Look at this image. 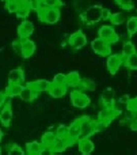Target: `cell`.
I'll return each mask as SVG.
<instances>
[{
	"label": "cell",
	"instance_id": "9c48e42d",
	"mask_svg": "<svg viewBox=\"0 0 137 155\" xmlns=\"http://www.w3.org/2000/svg\"><path fill=\"white\" fill-rule=\"evenodd\" d=\"M33 31H34V25H33V22L24 19V21L18 26L19 40H27V38L33 34Z\"/></svg>",
	"mask_w": 137,
	"mask_h": 155
},
{
	"label": "cell",
	"instance_id": "5b68a950",
	"mask_svg": "<svg viewBox=\"0 0 137 155\" xmlns=\"http://www.w3.org/2000/svg\"><path fill=\"white\" fill-rule=\"evenodd\" d=\"M124 64V57L119 53H111L107 56V60H106V67H107V71L110 75H116L118 72V70L122 67Z\"/></svg>",
	"mask_w": 137,
	"mask_h": 155
},
{
	"label": "cell",
	"instance_id": "d6a6232c",
	"mask_svg": "<svg viewBox=\"0 0 137 155\" xmlns=\"http://www.w3.org/2000/svg\"><path fill=\"white\" fill-rule=\"evenodd\" d=\"M7 153H8V155H26V153L16 144H8Z\"/></svg>",
	"mask_w": 137,
	"mask_h": 155
},
{
	"label": "cell",
	"instance_id": "d590c367",
	"mask_svg": "<svg viewBox=\"0 0 137 155\" xmlns=\"http://www.w3.org/2000/svg\"><path fill=\"white\" fill-rule=\"evenodd\" d=\"M30 11H31V10H30L29 4L22 5V7H19V10H18V12H16V15H18V18H21V19H26L27 16H29Z\"/></svg>",
	"mask_w": 137,
	"mask_h": 155
},
{
	"label": "cell",
	"instance_id": "1f68e13d",
	"mask_svg": "<svg viewBox=\"0 0 137 155\" xmlns=\"http://www.w3.org/2000/svg\"><path fill=\"white\" fill-rule=\"evenodd\" d=\"M116 4L119 5V8H122L124 11H130L135 7L132 0H116Z\"/></svg>",
	"mask_w": 137,
	"mask_h": 155
},
{
	"label": "cell",
	"instance_id": "d6986e66",
	"mask_svg": "<svg viewBox=\"0 0 137 155\" xmlns=\"http://www.w3.org/2000/svg\"><path fill=\"white\" fill-rule=\"evenodd\" d=\"M57 140V136L54 132H45V134L42 135V137H41V144L45 148H52V146L54 144V142Z\"/></svg>",
	"mask_w": 137,
	"mask_h": 155
},
{
	"label": "cell",
	"instance_id": "3957f363",
	"mask_svg": "<svg viewBox=\"0 0 137 155\" xmlns=\"http://www.w3.org/2000/svg\"><path fill=\"white\" fill-rule=\"evenodd\" d=\"M71 102L75 107L78 109H86V107L90 106L91 104V99L87 94H84L83 91H78V90H73L71 93Z\"/></svg>",
	"mask_w": 137,
	"mask_h": 155
},
{
	"label": "cell",
	"instance_id": "4fadbf2b",
	"mask_svg": "<svg viewBox=\"0 0 137 155\" xmlns=\"http://www.w3.org/2000/svg\"><path fill=\"white\" fill-rule=\"evenodd\" d=\"M26 86H29L34 93H42V91H49L50 88L52 83L49 80H43V79H40V80H34V82H29Z\"/></svg>",
	"mask_w": 137,
	"mask_h": 155
},
{
	"label": "cell",
	"instance_id": "ac0fdd59",
	"mask_svg": "<svg viewBox=\"0 0 137 155\" xmlns=\"http://www.w3.org/2000/svg\"><path fill=\"white\" fill-rule=\"evenodd\" d=\"M43 146L41 144V142H29L26 144V155H40L41 151H42Z\"/></svg>",
	"mask_w": 137,
	"mask_h": 155
},
{
	"label": "cell",
	"instance_id": "7402d4cb",
	"mask_svg": "<svg viewBox=\"0 0 137 155\" xmlns=\"http://www.w3.org/2000/svg\"><path fill=\"white\" fill-rule=\"evenodd\" d=\"M48 93L50 94V97H53V98H62V97L67 94V86H56V84H52Z\"/></svg>",
	"mask_w": 137,
	"mask_h": 155
},
{
	"label": "cell",
	"instance_id": "5bb4252c",
	"mask_svg": "<svg viewBox=\"0 0 137 155\" xmlns=\"http://www.w3.org/2000/svg\"><path fill=\"white\" fill-rule=\"evenodd\" d=\"M11 121H12V109H11V105L7 102L0 109V123L4 127H10Z\"/></svg>",
	"mask_w": 137,
	"mask_h": 155
},
{
	"label": "cell",
	"instance_id": "8fae6325",
	"mask_svg": "<svg viewBox=\"0 0 137 155\" xmlns=\"http://www.w3.org/2000/svg\"><path fill=\"white\" fill-rule=\"evenodd\" d=\"M114 101H116V93L113 88H105L100 94V104L103 107H111L114 106Z\"/></svg>",
	"mask_w": 137,
	"mask_h": 155
},
{
	"label": "cell",
	"instance_id": "2e32d148",
	"mask_svg": "<svg viewBox=\"0 0 137 155\" xmlns=\"http://www.w3.org/2000/svg\"><path fill=\"white\" fill-rule=\"evenodd\" d=\"M24 79V72L22 68H15V70H11L8 74V83H12V84H22Z\"/></svg>",
	"mask_w": 137,
	"mask_h": 155
},
{
	"label": "cell",
	"instance_id": "30bf717a",
	"mask_svg": "<svg viewBox=\"0 0 137 155\" xmlns=\"http://www.w3.org/2000/svg\"><path fill=\"white\" fill-rule=\"evenodd\" d=\"M79 139H80V118L68 125V140L71 142V144Z\"/></svg>",
	"mask_w": 137,
	"mask_h": 155
},
{
	"label": "cell",
	"instance_id": "b9f144b4",
	"mask_svg": "<svg viewBox=\"0 0 137 155\" xmlns=\"http://www.w3.org/2000/svg\"><path fill=\"white\" fill-rule=\"evenodd\" d=\"M40 155H54V153L50 150V148H45V147H43Z\"/></svg>",
	"mask_w": 137,
	"mask_h": 155
},
{
	"label": "cell",
	"instance_id": "8d00e7d4",
	"mask_svg": "<svg viewBox=\"0 0 137 155\" xmlns=\"http://www.w3.org/2000/svg\"><path fill=\"white\" fill-rule=\"evenodd\" d=\"M126 107H128V112H132V113H137V97H135V98L128 101L126 104Z\"/></svg>",
	"mask_w": 137,
	"mask_h": 155
},
{
	"label": "cell",
	"instance_id": "4dcf8cb0",
	"mask_svg": "<svg viewBox=\"0 0 137 155\" xmlns=\"http://www.w3.org/2000/svg\"><path fill=\"white\" fill-rule=\"evenodd\" d=\"M80 88L83 91H94L95 90V83L94 80L91 79H81V83H80Z\"/></svg>",
	"mask_w": 137,
	"mask_h": 155
},
{
	"label": "cell",
	"instance_id": "52a82bcc",
	"mask_svg": "<svg viewBox=\"0 0 137 155\" xmlns=\"http://www.w3.org/2000/svg\"><path fill=\"white\" fill-rule=\"evenodd\" d=\"M119 113H121V112H119L117 107H114V106H111V107H103V109L99 112L98 121H100V123H102L105 127H107L109 124H110L111 121H113L114 118H116L117 116L119 114Z\"/></svg>",
	"mask_w": 137,
	"mask_h": 155
},
{
	"label": "cell",
	"instance_id": "6da1fadb",
	"mask_svg": "<svg viewBox=\"0 0 137 155\" xmlns=\"http://www.w3.org/2000/svg\"><path fill=\"white\" fill-rule=\"evenodd\" d=\"M102 10L103 7L100 5H92V7L87 8L84 12H81L80 18L86 25H95L99 21H102Z\"/></svg>",
	"mask_w": 137,
	"mask_h": 155
},
{
	"label": "cell",
	"instance_id": "f6af8a7d",
	"mask_svg": "<svg viewBox=\"0 0 137 155\" xmlns=\"http://www.w3.org/2000/svg\"><path fill=\"white\" fill-rule=\"evenodd\" d=\"M4 2H8V0H4Z\"/></svg>",
	"mask_w": 137,
	"mask_h": 155
},
{
	"label": "cell",
	"instance_id": "836d02e7",
	"mask_svg": "<svg viewBox=\"0 0 137 155\" xmlns=\"http://www.w3.org/2000/svg\"><path fill=\"white\" fill-rule=\"evenodd\" d=\"M52 84H56V86H67V75L64 74H56L53 78V82Z\"/></svg>",
	"mask_w": 137,
	"mask_h": 155
},
{
	"label": "cell",
	"instance_id": "f1b7e54d",
	"mask_svg": "<svg viewBox=\"0 0 137 155\" xmlns=\"http://www.w3.org/2000/svg\"><path fill=\"white\" fill-rule=\"evenodd\" d=\"M109 21H110L111 25H114V26H119V25H122L124 22H126V16H125L124 12H114V14H111Z\"/></svg>",
	"mask_w": 137,
	"mask_h": 155
},
{
	"label": "cell",
	"instance_id": "ffe728a7",
	"mask_svg": "<svg viewBox=\"0 0 137 155\" xmlns=\"http://www.w3.org/2000/svg\"><path fill=\"white\" fill-rule=\"evenodd\" d=\"M35 97H37V93H34L29 86H23L21 94H19V98L23 102H33L35 99Z\"/></svg>",
	"mask_w": 137,
	"mask_h": 155
},
{
	"label": "cell",
	"instance_id": "7bdbcfd3",
	"mask_svg": "<svg viewBox=\"0 0 137 155\" xmlns=\"http://www.w3.org/2000/svg\"><path fill=\"white\" fill-rule=\"evenodd\" d=\"M2 139H3V131H2V128H0V142H2Z\"/></svg>",
	"mask_w": 137,
	"mask_h": 155
},
{
	"label": "cell",
	"instance_id": "7c38bea8",
	"mask_svg": "<svg viewBox=\"0 0 137 155\" xmlns=\"http://www.w3.org/2000/svg\"><path fill=\"white\" fill-rule=\"evenodd\" d=\"M78 148L81 155H91L94 153L95 144L91 139H79L78 140Z\"/></svg>",
	"mask_w": 137,
	"mask_h": 155
},
{
	"label": "cell",
	"instance_id": "f546056e",
	"mask_svg": "<svg viewBox=\"0 0 137 155\" xmlns=\"http://www.w3.org/2000/svg\"><path fill=\"white\" fill-rule=\"evenodd\" d=\"M54 134H56V136L59 137V139H65L68 140V127L64 125V124H60V125L56 127V131H54ZM69 142V140H68ZM71 144V142H69Z\"/></svg>",
	"mask_w": 137,
	"mask_h": 155
},
{
	"label": "cell",
	"instance_id": "74e56055",
	"mask_svg": "<svg viewBox=\"0 0 137 155\" xmlns=\"http://www.w3.org/2000/svg\"><path fill=\"white\" fill-rule=\"evenodd\" d=\"M12 48L18 54H22V40L15 41V42L12 44Z\"/></svg>",
	"mask_w": 137,
	"mask_h": 155
},
{
	"label": "cell",
	"instance_id": "ba28073f",
	"mask_svg": "<svg viewBox=\"0 0 137 155\" xmlns=\"http://www.w3.org/2000/svg\"><path fill=\"white\" fill-rule=\"evenodd\" d=\"M69 45L72 46L73 49H81L87 45V35L84 34L81 30H78L73 34L69 35Z\"/></svg>",
	"mask_w": 137,
	"mask_h": 155
},
{
	"label": "cell",
	"instance_id": "8992f818",
	"mask_svg": "<svg viewBox=\"0 0 137 155\" xmlns=\"http://www.w3.org/2000/svg\"><path fill=\"white\" fill-rule=\"evenodd\" d=\"M91 49L98 56L107 57L109 54H111V45L106 42L105 40H100V38H95L91 41Z\"/></svg>",
	"mask_w": 137,
	"mask_h": 155
},
{
	"label": "cell",
	"instance_id": "9a60e30c",
	"mask_svg": "<svg viewBox=\"0 0 137 155\" xmlns=\"http://www.w3.org/2000/svg\"><path fill=\"white\" fill-rule=\"evenodd\" d=\"M35 52V44L31 40H22V54L21 56H23L24 59H29V57H31L33 54H34Z\"/></svg>",
	"mask_w": 137,
	"mask_h": 155
},
{
	"label": "cell",
	"instance_id": "60d3db41",
	"mask_svg": "<svg viewBox=\"0 0 137 155\" xmlns=\"http://www.w3.org/2000/svg\"><path fill=\"white\" fill-rule=\"evenodd\" d=\"M111 16V12L109 8H103L102 10V19H110Z\"/></svg>",
	"mask_w": 137,
	"mask_h": 155
},
{
	"label": "cell",
	"instance_id": "603a6c76",
	"mask_svg": "<svg viewBox=\"0 0 137 155\" xmlns=\"http://www.w3.org/2000/svg\"><path fill=\"white\" fill-rule=\"evenodd\" d=\"M23 86L22 84H12V83H8V86L5 87V95L14 98V97H19Z\"/></svg>",
	"mask_w": 137,
	"mask_h": 155
},
{
	"label": "cell",
	"instance_id": "e0dca14e",
	"mask_svg": "<svg viewBox=\"0 0 137 155\" xmlns=\"http://www.w3.org/2000/svg\"><path fill=\"white\" fill-rule=\"evenodd\" d=\"M60 8H46L45 14V23L48 25H54L59 22L60 19Z\"/></svg>",
	"mask_w": 137,
	"mask_h": 155
},
{
	"label": "cell",
	"instance_id": "4316f807",
	"mask_svg": "<svg viewBox=\"0 0 137 155\" xmlns=\"http://www.w3.org/2000/svg\"><path fill=\"white\" fill-rule=\"evenodd\" d=\"M126 31L129 35H135L137 33V16H130L126 19Z\"/></svg>",
	"mask_w": 137,
	"mask_h": 155
},
{
	"label": "cell",
	"instance_id": "ab89813d",
	"mask_svg": "<svg viewBox=\"0 0 137 155\" xmlns=\"http://www.w3.org/2000/svg\"><path fill=\"white\" fill-rule=\"evenodd\" d=\"M5 104H7V95H5V93H0V109H2Z\"/></svg>",
	"mask_w": 137,
	"mask_h": 155
},
{
	"label": "cell",
	"instance_id": "83f0119b",
	"mask_svg": "<svg viewBox=\"0 0 137 155\" xmlns=\"http://www.w3.org/2000/svg\"><path fill=\"white\" fill-rule=\"evenodd\" d=\"M124 63H125L128 70L137 71V52H135L133 54H130V56L126 57V59H124Z\"/></svg>",
	"mask_w": 137,
	"mask_h": 155
},
{
	"label": "cell",
	"instance_id": "484cf974",
	"mask_svg": "<svg viewBox=\"0 0 137 155\" xmlns=\"http://www.w3.org/2000/svg\"><path fill=\"white\" fill-rule=\"evenodd\" d=\"M40 8H60L61 7V0H38Z\"/></svg>",
	"mask_w": 137,
	"mask_h": 155
},
{
	"label": "cell",
	"instance_id": "d4e9b609",
	"mask_svg": "<svg viewBox=\"0 0 137 155\" xmlns=\"http://www.w3.org/2000/svg\"><path fill=\"white\" fill-rule=\"evenodd\" d=\"M136 52V46H135V44L132 42V41H125L124 42V45H122V57L124 59H126V57H129L130 54H133Z\"/></svg>",
	"mask_w": 137,
	"mask_h": 155
},
{
	"label": "cell",
	"instance_id": "cb8c5ba5",
	"mask_svg": "<svg viewBox=\"0 0 137 155\" xmlns=\"http://www.w3.org/2000/svg\"><path fill=\"white\" fill-rule=\"evenodd\" d=\"M68 146H71L68 140H65V139H59V137H57V140L54 142V144L52 146L50 150L53 151L54 154H56V153H62V151L67 150Z\"/></svg>",
	"mask_w": 137,
	"mask_h": 155
},
{
	"label": "cell",
	"instance_id": "44dd1931",
	"mask_svg": "<svg viewBox=\"0 0 137 155\" xmlns=\"http://www.w3.org/2000/svg\"><path fill=\"white\" fill-rule=\"evenodd\" d=\"M80 83H81V78L79 75V72L72 71V72H69L67 75V86L76 88V87H80Z\"/></svg>",
	"mask_w": 137,
	"mask_h": 155
},
{
	"label": "cell",
	"instance_id": "7a4b0ae2",
	"mask_svg": "<svg viewBox=\"0 0 137 155\" xmlns=\"http://www.w3.org/2000/svg\"><path fill=\"white\" fill-rule=\"evenodd\" d=\"M98 38L105 40L106 42H109L111 45V44H114V42H118L119 35L117 34V31L114 30L113 26L103 25V26H100L99 30H98Z\"/></svg>",
	"mask_w": 137,
	"mask_h": 155
},
{
	"label": "cell",
	"instance_id": "e575fe53",
	"mask_svg": "<svg viewBox=\"0 0 137 155\" xmlns=\"http://www.w3.org/2000/svg\"><path fill=\"white\" fill-rule=\"evenodd\" d=\"M5 8H7L8 12L16 14L19 10V4L15 2V0H8V2H5Z\"/></svg>",
	"mask_w": 137,
	"mask_h": 155
},
{
	"label": "cell",
	"instance_id": "ee69618b",
	"mask_svg": "<svg viewBox=\"0 0 137 155\" xmlns=\"http://www.w3.org/2000/svg\"><path fill=\"white\" fill-rule=\"evenodd\" d=\"M3 154V150H2V147H0V155H2Z\"/></svg>",
	"mask_w": 137,
	"mask_h": 155
},
{
	"label": "cell",
	"instance_id": "277c9868",
	"mask_svg": "<svg viewBox=\"0 0 137 155\" xmlns=\"http://www.w3.org/2000/svg\"><path fill=\"white\" fill-rule=\"evenodd\" d=\"M97 132L95 121L88 117H80V139H90Z\"/></svg>",
	"mask_w": 137,
	"mask_h": 155
},
{
	"label": "cell",
	"instance_id": "f35d334b",
	"mask_svg": "<svg viewBox=\"0 0 137 155\" xmlns=\"http://www.w3.org/2000/svg\"><path fill=\"white\" fill-rule=\"evenodd\" d=\"M45 14H46V8H38L37 10V16L40 19V22H45Z\"/></svg>",
	"mask_w": 137,
	"mask_h": 155
}]
</instances>
